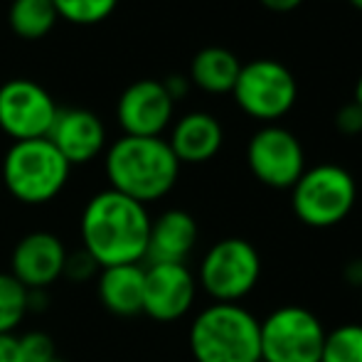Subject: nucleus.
I'll use <instances>...</instances> for the list:
<instances>
[{"instance_id": "27", "label": "nucleus", "mask_w": 362, "mask_h": 362, "mask_svg": "<svg viewBox=\"0 0 362 362\" xmlns=\"http://www.w3.org/2000/svg\"><path fill=\"white\" fill-rule=\"evenodd\" d=\"M163 86H165V91L170 94V99L175 101V99H182V96H185L187 79H185V76H180V74H173V76H168V79L163 81Z\"/></svg>"}, {"instance_id": "8", "label": "nucleus", "mask_w": 362, "mask_h": 362, "mask_svg": "<svg viewBox=\"0 0 362 362\" xmlns=\"http://www.w3.org/2000/svg\"><path fill=\"white\" fill-rule=\"evenodd\" d=\"M232 94L247 116L274 124L293 109L298 84L286 64L276 59H254L242 64Z\"/></svg>"}, {"instance_id": "25", "label": "nucleus", "mask_w": 362, "mask_h": 362, "mask_svg": "<svg viewBox=\"0 0 362 362\" xmlns=\"http://www.w3.org/2000/svg\"><path fill=\"white\" fill-rule=\"evenodd\" d=\"M335 129L343 136H358L362 134V109L355 101L343 104L335 114Z\"/></svg>"}, {"instance_id": "18", "label": "nucleus", "mask_w": 362, "mask_h": 362, "mask_svg": "<svg viewBox=\"0 0 362 362\" xmlns=\"http://www.w3.org/2000/svg\"><path fill=\"white\" fill-rule=\"evenodd\" d=\"M239 69H242V64L232 49L205 47L192 57L190 81L207 94H227L234 89Z\"/></svg>"}, {"instance_id": "30", "label": "nucleus", "mask_w": 362, "mask_h": 362, "mask_svg": "<svg viewBox=\"0 0 362 362\" xmlns=\"http://www.w3.org/2000/svg\"><path fill=\"white\" fill-rule=\"evenodd\" d=\"M355 104H358L360 106V109H362V74H360V79H358V84H355Z\"/></svg>"}, {"instance_id": "33", "label": "nucleus", "mask_w": 362, "mask_h": 362, "mask_svg": "<svg viewBox=\"0 0 362 362\" xmlns=\"http://www.w3.org/2000/svg\"><path fill=\"white\" fill-rule=\"evenodd\" d=\"M360 291H362V286H360Z\"/></svg>"}, {"instance_id": "9", "label": "nucleus", "mask_w": 362, "mask_h": 362, "mask_svg": "<svg viewBox=\"0 0 362 362\" xmlns=\"http://www.w3.org/2000/svg\"><path fill=\"white\" fill-rule=\"evenodd\" d=\"M247 163L252 175L274 190H291L305 170L300 141L276 124L264 126L252 136L247 146Z\"/></svg>"}, {"instance_id": "19", "label": "nucleus", "mask_w": 362, "mask_h": 362, "mask_svg": "<svg viewBox=\"0 0 362 362\" xmlns=\"http://www.w3.org/2000/svg\"><path fill=\"white\" fill-rule=\"evenodd\" d=\"M59 15L52 0H13L8 13L10 30L20 40H42L52 33Z\"/></svg>"}, {"instance_id": "14", "label": "nucleus", "mask_w": 362, "mask_h": 362, "mask_svg": "<svg viewBox=\"0 0 362 362\" xmlns=\"http://www.w3.org/2000/svg\"><path fill=\"white\" fill-rule=\"evenodd\" d=\"M67 249L49 232H33L13 249V276L28 291H47L64 276Z\"/></svg>"}, {"instance_id": "26", "label": "nucleus", "mask_w": 362, "mask_h": 362, "mask_svg": "<svg viewBox=\"0 0 362 362\" xmlns=\"http://www.w3.org/2000/svg\"><path fill=\"white\" fill-rule=\"evenodd\" d=\"M0 362H25L23 350H20V340L15 333L0 335Z\"/></svg>"}, {"instance_id": "4", "label": "nucleus", "mask_w": 362, "mask_h": 362, "mask_svg": "<svg viewBox=\"0 0 362 362\" xmlns=\"http://www.w3.org/2000/svg\"><path fill=\"white\" fill-rule=\"evenodd\" d=\"M69 165L47 139L15 141L3 158V182L23 205H45L64 190Z\"/></svg>"}, {"instance_id": "3", "label": "nucleus", "mask_w": 362, "mask_h": 362, "mask_svg": "<svg viewBox=\"0 0 362 362\" xmlns=\"http://www.w3.org/2000/svg\"><path fill=\"white\" fill-rule=\"evenodd\" d=\"M195 362H262L259 318L239 303H212L190 325Z\"/></svg>"}, {"instance_id": "6", "label": "nucleus", "mask_w": 362, "mask_h": 362, "mask_svg": "<svg viewBox=\"0 0 362 362\" xmlns=\"http://www.w3.org/2000/svg\"><path fill=\"white\" fill-rule=\"evenodd\" d=\"M262 279V257L242 237L219 239L200 262L197 281L215 303H239Z\"/></svg>"}, {"instance_id": "12", "label": "nucleus", "mask_w": 362, "mask_h": 362, "mask_svg": "<svg viewBox=\"0 0 362 362\" xmlns=\"http://www.w3.org/2000/svg\"><path fill=\"white\" fill-rule=\"evenodd\" d=\"M173 109H175V101L170 99L163 81L141 79L124 89L116 106V119L124 129V136L156 139L168 129Z\"/></svg>"}, {"instance_id": "22", "label": "nucleus", "mask_w": 362, "mask_h": 362, "mask_svg": "<svg viewBox=\"0 0 362 362\" xmlns=\"http://www.w3.org/2000/svg\"><path fill=\"white\" fill-rule=\"evenodd\" d=\"M57 15L72 25H99L116 10L119 0H52Z\"/></svg>"}, {"instance_id": "20", "label": "nucleus", "mask_w": 362, "mask_h": 362, "mask_svg": "<svg viewBox=\"0 0 362 362\" xmlns=\"http://www.w3.org/2000/svg\"><path fill=\"white\" fill-rule=\"evenodd\" d=\"M30 291L13 276L0 274V335H8L30 313Z\"/></svg>"}, {"instance_id": "5", "label": "nucleus", "mask_w": 362, "mask_h": 362, "mask_svg": "<svg viewBox=\"0 0 362 362\" xmlns=\"http://www.w3.org/2000/svg\"><path fill=\"white\" fill-rule=\"evenodd\" d=\"M358 200L355 177L335 163L305 168L303 175L291 187L293 215L313 229H328L340 224L353 212Z\"/></svg>"}, {"instance_id": "28", "label": "nucleus", "mask_w": 362, "mask_h": 362, "mask_svg": "<svg viewBox=\"0 0 362 362\" xmlns=\"http://www.w3.org/2000/svg\"><path fill=\"white\" fill-rule=\"evenodd\" d=\"M267 10H274V13H291V10L298 8L303 0H259Z\"/></svg>"}, {"instance_id": "13", "label": "nucleus", "mask_w": 362, "mask_h": 362, "mask_svg": "<svg viewBox=\"0 0 362 362\" xmlns=\"http://www.w3.org/2000/svg\"><path fill=\"white\" fill-rule=\"evenodd\" d=\"M45 139L62 153L69 165H84L104 151L106 129L94 111L81 106H59Z\"/></svg>"}, {"instance_id": "16", "label": "nucleus", "mask_w": 362, "mask_h": 362, "mask_svg": "<svg viewBox=\"0 0 362 362\" xmlns=\"http://www.w3.org/2000/svg\"><path fill=\"white\" fill-rule=\"evenodd\" d=\"M222 141V126L215 116L205 111H192L173 126L168 146L175 153L177 163H207L219 153Z\"/></svg>"}, {"instance_id": "21", "label": "nucleus", "mask_w": 362, "mask_h": 362, "mask_svg": "<svg viewBox=\"0 0 362 362\" xmlns=\"http://www.w3.org/2000/svg\"><path fill=\"white\" fill-rule=\"evenodd\" d=\"M320 362H362V323H345L325 333Z\"/></svg>"}, {"instance_id": "10", "label": "nucleus", "mask_w": 362, "mask_h": 362, "mask_svg": "<svg viewBox=\"0 0 362 362\" xmlns=\"http://www.w3.org/2000/svg\"><path fill=\"white\" fill-rule=\"evenodd\" d=\"M59 106L42 84L10 79L0 86V129L15 141L45 139Z\"/></svg>"}, {"instance_id": "24", "label": "nucleus", "mask_w": 362, "mask_h": 362, "mask_svg": "<svg viewBox=\"0 0 362 362\" xmlns=\"http://www.w3.org/2000/svg\"><path fill=\"white\" fill-rule=\"evenodd\" d=\"M64 276L69 281H86V279L99 276V264L81 249V252L67 254V264H64Z\"/></svg>"}, {"instance_id": "23", "label": "nucleus", "mask_w": 362, "mask_h": 362, "mask_svg": "<svg viewBox=\"0 0 362 362\" xmlns=\"http://www.w3.org/2000/svg\"><path fill=\"white\" fill-rule=\"evenodd\" d=\"M20 350H23L25 362H49L57 358V348L54 340L42 330H30V333L20 335Z\"/></svg>"}, {"instance_id": "15", "label": "nucleus", "mask_w": 362, "mask_h": 362, "mask_svg": "<svg viewBox=\"0 0 362 362\" xmlns=\"http://www.w3.org/2000/svg\"><path fill=\"white\" fill-rule=\"evenodd\" d=\"M197 244V222L185 210H165L151 219L148 232V264H185Z\"/></svg>"}, {"instance_id": "29", "label": "nucleus", "mask_w": 362, "mask_h": 362, "mask_svg": "<svg viewBox=\"0 0 362 362\" xmlns=\"http://www.w3.org/2000/svg\"><path fill=\"white\" fill-rule=\"evenodd\" d=\"M345 279L355 286H362V259H355L345 267Z\"/></svg>"}, {"instance_id": "11", "label": "nucleus", "mask_w": 362, "mask_h": 362, "mask_svg": "<svg viewBox=\"0 0 362 362\" xmlns=\"http://www.w3.org/2000/svg\"><path fill=\"white\" fill-rule=\"evenodd\" d=\"M197 279L185 264H148L144 281V313L158 323L180 320L195 303Z\"/></svg>"}, {"instance_id": "32", "label": "nucleus", "mask_w": 362, "mask_h": 362, "mask_svg": "<svg viewBox=\"0 0 362 362\" xmlns=\"http://www.w3.org/2000/svg\"><path fill=\"white\" fill-rule=\"evenodd\" d=\"M49 362H64L62 358H54V360H49Z\"/></svg>"}, {"instance_id": "1", "label": "nucleus", "mask_w": 362, "mask_h": 362, "mask_svg": "<svg viewBox=\"0 0 362 362\" xmlns=\"http://www.w3.org/2000/svg\"><path fill=\"white\" fill-rule=\"evenodd\" d=\"M84 252L99 269L141 264L146 259L151 215L146 205L116 190H101L86 202L81 212Z\"/></svg>"}, {"instance_id": "7", "label": "nucleus", "mask_w": 362, "mask_h": 362, "mask_svg": "<svg viewBox=\"0 0 362 362\" xmlns=\"http://www.w3.org/2000/svg\"><path fill=\"white\" fill-rule=\"evenodd\" d=\"M262 328V362H320L325 328L313 310L281 305L272 310Z\"/></svg>"}, {"instance_id": "31", "label": "nucleus", "mask_w": 362, "mask_h": 362, "mask_svg": "<svg viewBox=\"0 0 362 362\" xmlns=\"http://www.w3.org/2000/svg\"><path fill=\"white\" fill-rule=\"evenodd\" d=\"M350 5H353L355 10H360V13H362V0H350Z\"/></svg>"}, {"instance_id": "17", "label": "nucleus", "mask_w": 362, "mask_h": 362, "mask_svg": "<svg viewBox=\"0 0 362 362\" xmlns=\"http://www.w3.org/2000/svg\"><path fill=\"white\" fill-rule=\"evenodd\" d=\"M144 281L146 269L141 264H121V267L99 269L96 291L99 300L109 313L131 318L144 313Z\"/></svg>"}, {"instance_id": "2", "label": "nucleus", "mask_w": 362, "mask_h": 362, "mask_svg": "<svg viewBox=\"0 0 362 362\" xmlns=\"http://www.w3.org/2000/svg\"><path fill=\"white\" fill-rule=\"evenodd\" d=\"M104 165L111 190L141 205L165 197L180 175V163L160 136H121L106 151Z\"/></svg>"}]
</instances>
